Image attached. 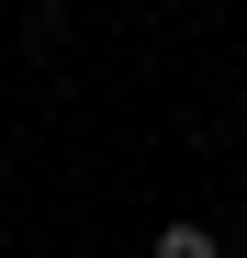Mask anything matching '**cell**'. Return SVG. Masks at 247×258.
<instances>
[{
    "instance_id": "6da1fadb",
    "label": "cell",
    "mask_w": 247,
    "mask_h": 258,
    "mask_svg": "<svg viewBox=\"0 0 247 258\" xmlns=\"http://www.w3.org/2000/svg\"><path fill=\"white\" fill-rule=\"evenodd\" d=\"M146 258H225V247H214V225H157Z\"/></svg>"
}]
</instances>
